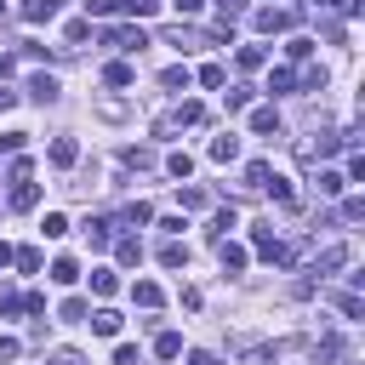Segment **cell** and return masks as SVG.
I'll list each match as a JSON object with an SVG mask.
<instances>
[{
  "label": "cell",
  "instance_id": "1",
  "mask_svg": "<svg viewBox=\"0 0 365 365\" xmlns=\"http://www.w3.org/2000/svg\"><path fill=\"white\" fill-rule=\"evenodd\" d=\"M200 120H205V108H200V103H177L171 114H160V120H154V137H171V131H182V125H200Z\"/></svg>",
  "mask_w": 365,
  "mask_h": 365
},
{
  "label": "cell",
  "instance_id": "2",
  "mask_svg": "<svg viewBox=\"0 0 365 365\" xmlns=\"http://www.w3.org/2000/svg\"><path fill=\"white\" fill-rule=\"evenodd\" d=\"M348 257H354V245H342V240H336V245H325V251L314 257V268H308V274H319V279H325V274L348 268Z\"/></svg>",
  "mask_w": 365,
  "mask_h": 365
},
{
  "label": "cell",
  "instance_id": "3",
  "mask_svg": "<svg viewBox=\"0 0 365 365\" xmlns=\"http://www.w3.org/2000/svg\"><path fill=\"white\" fill-rule=\"evenodd\" d=\"M314 365H348V342H342L336 331H325L319 348H314Z\"/></svg>",
  "mask_w": 365,
  "mask_h": 365
},
{
  "label": "cell",
  "instance_id": "4",
  "mask_svg": "<svg viewBox=\"0 0 365 365\" xmlns=\"http://www.w3.org/2000/svg\"><path fill=\"white\" fill-rule=\"evenodd\" d=\"M251 23H257L262 34H285L297 17H291V11H279V6H262V11H251Z\"/></svg>",
  "mask_w": 365,
  "mask_h": 365
},
{
  "label": "cell",
  "instance_id": "5",
  "mask_svg": "<svg viewBox=\"0 0 365 365\" xmlns=\"http://www.w3.org/2000/svg\"><path fill=\"white\" fill-rule=\"evenodd\" d=\"M217 257H222V274H245V262H251V251L234 240H217Z\"/></svg>",
  "mask_w": 365,
  "mask_h": 365
},
{
  "label": "cell",
  "instance_id": "6",
  "mask_svg": "<svg viewBox=\"0 0 365 365\" xmlns=\"http://www.w3.org/2000/svg\"><path fill=\"white\" fill-rule=\"evenodd\" d=\"M29 97H34V103H57V97H63L57 74H29Z\"/></svg>",
  "mask_w": 365,
  "mask_h": 365
},
{
  "label": "cell",
  "instance_id": "7",
  "mask_svg": "<svg viewBox=\"0 0 365 365\" xmlns=\"http://www.w3.org/2000/svg\"><path fill=\"white\" fill-rule=\"evenodd\" d=\"M251 131H257V137H279V108H274V103L251 108Z\"/></svg>",
  "mask_w": 365,
  "mask_h": 365
},
{
  "label": "cell",
  "instance_id": "8",
  "mask_svg": "<svg viewBox=\"0 0 365 365\" xmlns=\"http://www.w3.org/2000/svg\"><path fill=\"white\" fill-rule=\"evenodd\" d=\"M103 40H108V46H120V51H143V46H148V34H143V29H108Z\"/></svg>",
  "mask_w": 365,
  "mask_h": 365
},
{
  "label": "cell",
  "instance_id": "9",
  "mask_svg": "<svg viewBox=\"0 0 365 365\" xmlns=\"http://www.w3.org/2000/svg\"><path fill=\"white\" fill-rule=\"evenodd\" d=\"M46 154H51V165H63V171H68V165L80 160V143H74V137H51V148H46Z\"/></svg>",
  "mask_w": 365,
  "mask_h": 365
},
{
  "label": "cell",
  "instance_id": "10",
  "mask_svg": "<svg viewBox=\"0 0 365 365\" xmlns=\"http://www.w3.org/2000/svg\"><path fill=\"white\" fill-rule=\"evenodd\" d=\"M131 302H137V308H148V314H154V308H160V302H165V291H160V285H154V279H137V285H131Z\"/></svg>",
  "mask_w": 365,
  "mask_h": 365
},
{
  "label": "cell",
  "instance_id": "11",
  "mask_svg": "<svg viewBox=\"0 0 365 365\" xmlns=\"http://www.w3.org/2000/svg\"><path fill=\"white\" fill-rule=\"evenodd\" d=\"M63 11V0H23V23H51Z\"/></svg>",
  "mask_w": 365,
  "mask_h": 365
},
{
  "label": "cell",
  "instance_id": "12",
  "mask_svg": "<svg viewBox=\"0 0 365 365\" xmlns=\"http://www.w3.org/2000/svg\"><path fill=\"white\" fill-rule=\"evenodd\" d=\"M6 205H11V211H34V205H40V182H17Z\"/></svg>",
  "mask_w": 365,
  "mask_h": 365
},
{
  "label": "cell",
  "instance_id": "13",
  "mask_svg": "<svg viewBox=\"0 0 365 365\" xmlns=\"http://www.w3.org/2000/svg\"><path fill=\"white\" fill-rule=\"evenodd\" d=\"M240 217H234V205H222V211H211V222H205V240H228V228H234Z\"/></svg>",
  "mask_w": 365,
  "mask_h": 365
},
{
  "label": "cell",
  "instance_id": "14",
  "mask_svg": "<svg viewBox=\"0 0 365 365\" xmlns=\"http://www.w3.org/2000/svg\"><path fill=\"white\" fill-rule=\"evenodd\" d=\"M86 325H91V331H97V336H120V325H125V319H120V314H114V308H97V314H91V319H86Z\"/></svg>",
  "mask_w": 365,
  "mask_h": 365
},
{
  "label": "cell",
  "instance_id": "15",
  "mask_svg": "<svg viewBox=\"0 0 365 365\" xmlns=\"http://www.w3.org/2000/svg\"><path fill=\"white\" fill-rule=\"evenodd\" d=\"M165 46H177V51H194V46H200V34H194L188 23H171V29H165Z\"/></svg>",
  "mask_w": 365,
  "mask_h": 365
},
{
  "label": "cell",
  "instance_id": "16",
  "mask_svg": "<svg viewBox=\"0 0 365 365\" xmlns=\"http://www.w3.org/2000/svg\"><path fill=\"white\" fill-rule=\"evenodd\" d=\"M188 80H194V74H188V63H171V68H160V86H165V91H188Z\"/></svg>",
  "mask_w": 365,
  "mask_h": 365
},
{
  "label": "cell",
  "instance_id": "17",
  "mask_svg": "<svg viewBox=\"0 0 365 365\" xmlns=\"http://www.w3.org/2000/svg\"><path fill=\"white\" fill-rule=\"evenodd\" d=\"M268 97H285V91H297V74L291 68H268V86H262Z\"/></svg>",
  "mask_w": 365,
  "mask_h": 365
},
{
  "label": "cell",
  "instance_id": "18",
  "mask_svg": "<svg viewBox=\"0 0 365 365\" xmlns=\"http://www.w3.org/2000/svg\"><path fill=\"white\" fill-rule=\"evenodd\" d=\"M234 154H240V137H234V131H222V137H211V160H217V165H228Z\"/></svg>",
  "mask_w": 365,
  "mask_h": 365
},
{
  "label": "cell",
  "instance_id": "19",
  "mask_svg": "<svg viewBox=\"0 0 365 365\" xmlns=\"http://www.w3.org/2000/svg\"><path fill=\"white\" fill-rule=\"evenodd\" d=\"M314 188H319L325 200H336V194L348 188V177H342V171H331V165H319V182H314Z\"/></svg>",
  "mask_w": 365,
  "mask_h": 365
},
{
  "label": "cell",
  "instance_id": "20",
  "mask_svg": "<svg viewBox=\"0 0 365 365\" xmlns=\"http://www.w3.org/2000/svg\"><path fill=\"white\" fill-rule=\"evenodd\" d=\"M160 268H188V245L182 240H165L160 245Z\"/></svg>",
  "mask_w": 365,
  "mask_h": 365
},
{
  "label": "cell",
  "instance_id": "21",
  "mask_svg": "<svg viewBox=\"0 0 365 365\" xmlns=\"http://www.w3.org/2000/svg\"><path fill=\"white\" fill-rule=\"evenodd\" d=\"M120 165H131V171H148V165H154V148H137V143H131V148H120Z\"/></svg>",
  "mask_w": 365,
  "mask_h": 365
},
{
  "label": "cell",
  "instance_id": "22",
  "mask_svg": "<svg viewBox=\"0 0 365 365\" xmlns=\"http://www.w3.org/2000/svg\"><path fill=\"white\" fill-rule=\"evenodd\" d=\"M165 171L188 182V177H194V154H188V148H177V154H165Z\"/></svg>",
  "mask_w": 365,
  "mask_h": 365
},
{
  "label": "cell",
  "instance_id": "23",
  "mask_svg": "<svg viewBox=\"0 0 365 365\" xmlns=\"http://www.w3.org/2000/svg\"><path fill=\"white\" fill-rule=\"evenodd\" d=\"M86 240H91V245L103 251V245L114 240V222H108V217H91V222H86Z\"/></svg>",
  "mask_w": 365,
  "mask_h": 365
},
{
  "label": "cell",
  "instance_id": "24",
  "mask_svg": "<svg viewBox=\"0 0 365 365\" xmlns=\"http://www.w3.org/2000/svg\"><path fill=\"white\" fill-rule=\"evenodd\" d=\"M91 291H97V297H114V291H120V274H114V268H91Z\"/></svg>",
  "mask_w": 365,
  "mask_h": 365
},
{
  "label": "cell",
  "instance_id": "25",
  "mask_svg": "<svg viewBox=\"0 0 365 365\" xmlns=\"http://www.w3.org/2000/svg\"><path fill=\"white\" fill-rule=\"evenodd\" d=\"M86 314H91V308H86V297H68V302L57 308V319H63V325H86Z\"/></svg>",
  "mask_w": 365,
  "mask_h": 365
},
{
  "label": "cell",
  "instance_id": "26",
  "mask_svg": "<svg viewBox=\"0 0 365 365\" xmlns=\"http://www.w3.org/2000/svg\"><path fill=\"white\" fill-rule=\"evenodd\" d=\"M251 97H257L251 86H228V91H222V103H228V114H240V108H251Z\"/></svg>",
  "mask_w": 365,
  "mask_h": 365
},
{
  "label": "cell",
  "instance_id": "27",
  "mask_svg": "<svg viewBox=\"0 0 365 365\" xmlns=\"http://www.w3.org/2000/svg\"><path fill=\"white\" fill-rule=\"evenodd\" d=\"M148 217H154V205H148V200H131V205L120 211V222H131V228H143Z\"/></svg>",
  "mask_w": 365,
  "mask_h": 365
},
{
  "label": "cell",
  "instance_id": "28",
  "mask_svg": "<svg viewBox=\"0 0 365 365\" xmlns=\"http://www.w3.org/2000/svg\"><path fill=\"white\" fill-rule=\"evenodd\" d=\"M154 354H160V359H177V354H182V336H177V331H160V336H154Z\"/></svg>",
  "mask_w": 365,
  "mask_h": 365
},
{
  "label": "cell",
  "instance_id": "29",
  "mask_svg": "<svg viewBox=\"0 0 365 365\" xmlns=\"http://www.w3.org/2000/svg\"><path fill=\"white\" fill-rule=\"evenodd\" d=\"M63 40H68L63 51H74V46H86V40H91V23H86V17H80V23H68V29H63Z\"/></svg>",
  "mask_w": 365,
  "mask_h": 365
},
{
  "label": "cell",
  "instance_id": "30",
  "mask_svg": "<svg viewBox=\"0 0 365 365\" xmlns=\"http://www.w3.org/2000/svg\"><path fill=\"white\" fill-rule=\"evenodd\" d=\"M262 63H268V51H262V46H240V68H245V74H257Z\"/></svg>",
  "mask_w": 365,
  "mask_h": 365
},
{
  "label": "cell",
  "instance_id": "31",
  "mask_svg": "<svg viewBox=\"0 0 365 365\" xmlns=\"http://www.w3.org/2000/svg\"><path fill=\"white\" fill-rule=\"evenodd\" d=\"M103 80H108V86H131V80H137V68H131V63H108V68H103Z\"/></svg>",
  "mask_w": 365,
  "mask_h": 365
},
{
  "label": "cell",
  "instance_id": "32",
  "mask_svg": "<svg viewBox=\"0 0 365 365\" xmlns=\"http://www.w3.org/2000/svg\"><path fill=\"white\" fill-rule=\"evenodd\" d=\"M262 188H268L279 205H297V194H291V182H285V177H274V171H268V182H262Z\"/></svg>",
  "mask_w": 365,
  "mask_h": 365
},
{
  "label": "cell",
  "instance_id": "33",
  "mask_svg": "<svg viewBox=\"0 0 365 365\" xmlns=\"http://www.w3.org/2000/svg\"><path fill=\"white\" fill-rule=\"evenodd\" d=\"M40 234H46V240H63V234H68V217H63V211H46Z\"/></svg>",
  "mask_w": 365,
  "mask_h": 365
},
{
  "label": "cell",
  "instance_id": "34",
  "mask_svg": "<svg viewBox=\"0 0 365 365\" xmlns=\"http://www.w3.org/2000/svg\"><path fill=\"white\" fill-rule=\"evenodd\" d=\"M114 257H120L125 268H131V262H143V245H137V234H125V240L114 245Z\"/></svg>",
  "mask_w": 365,
  "mask_h": 365
},
{
  "label": "cell",
  "instance_id": "35",
  "mask_svg": "<svg viewBox=\"0 0 365 365\" xmlns=\"http://www.w3.org/2000/svg\"><path fill=\"white\" fill-rule=\"evenodd\" d=\"M51 279H57V285H74V279H80L74 257H57V262H51Z\"/></svg>",
  "mask_w": 365,
  "mask_h": 365
},
{
  "label": "cell",
  "instance_id": "36",
  "mask_svg": "<svg viewBox=\"0 0 365 365\" xmlns=\"http://www.w3.org/2000/svg\"><path fill=\"white\" fill-rule=\"evenodd\" d=\"M160 6H165V0H120V11H125V17H154Z\"/></svg>",
  "mask_w": 365,
  "mask_h": 365
},
{
  "label": "cell",
  "instance_id": "37",
  "mask_svg": "<svg viewBox=\"0 0 365 365\" xmlns=\"http://www.w3.org/2000/svg\"><path fill=\"white\" fill-rule=\"evenodd\" d=\"M285 51H291V63H308V57H314V40H308V34H291Z\"/></svg>",
  "mask_w": 365,
  "mask_h": 365
},
{
  "label": "cell",
  "instance_id": "38",
  "mask_svg": "<svg viewBox=\"0 0 365 365\" xmlns=\"http://www.w3.org/2000/svg\"><path fill=\"white\" fill-rule=\"evenodd\" d=\"M268 171H274L268 160H251V165H245V188H262V182H268Z\"/></svg>",
  "mask_w": 365,
  "mask_h": 365
},
{
  "label": "cell",
  "instance_id": "39",
  "mask_svg": "<svg viewBox=\"0 0 365 365\" xmlns=\"http://www.w3.org/2000/svg\"><path fill=\"white\" fill-rule=\"evenodd\" d=\"M177 200H182L188 211H205V205H211V194H205V188H177Z\"/></svg>",
  "mask_w": 365,
  "mask_h": 365
},
{
  "label": "cell",
  "instance_id": "40",
  "mask_svg": "<svg viewBox=\"0 0 365 365\" xmlns=\"http://www.w3.org/2000/svg\"><path fill=\"white\" fill-rule=\"evenodd\" d=\"M11 262H17L23 274H40V251H34V245H23V251H11Z\"/></svg>",
  "mask_w": 365,
  "mask_h": 365
},
{
  "label": "cell",
  "instance_id": "41",
  "mask_svg": "<svg viewBox=\"0 0 365 365\" xmlns=\"http://www.w3.org/2000/svg\"><path fill=\"white\" fill-rule=\"evenodd\" d=\"M11 314H23V297L11 285H0V319H11Z\"/></svg>",
  "mask_w": 365,
  "mask_h": 365
},
{
  "label": "cell",
  "instance_id": "42",
  "mask_svg": "<svg viewBox=\"0 0 365 365\" xmlns=\"http://www.w3.org/2000/svg\"><path fill=\"white\" fill-rule=\"evenodd\" d=\"M194 80H200V86H211V91H217V86H222V80H228V74H222V63H205V68H200V74H194Z\"/></svg>",
  "mask_w": 365,
  "mask_h": 365
},
{
  "label": "cell",
  "instance_id": "43",
  "mask_svg": "<svg viewBox=\"0 0 365 365\" xmlns=\"http://www.w3.org/2000/svg\"><path fill=\"white\" fill-rule=\"evenodd\" d=\"M336 308H342L348 319H359V314H365V302H359V291H342V297H336Z\"/></svg>",
  "mask_w": 365,
  "mask_h": 365
},
{
  "label": "cell",
  "instance_id": "44",
  "mask_svg": "<svg viewBox=\"0 0 365 365\" xmlns=\"http://www.w3.org/2000/svg\"><path fill=\"white\" fill-rule=\"evenodd\" d=\"M91 17H120V0H86Z\"/></svg>",
  "mask_w": 365,
  "mask_h": 365
},
{
  "label": "cell",
  "instance_id": "45",
  "mask_svg": "<svg viewBox=\"0 0 365 365\" xmlns=\"http://www.w3.org/2000/svg\"><path fill=\"white\" fill-rule=\"evenodd\" d=\"M97 114H103V120H125V103H120V97H103Z\"/></svg>",
  "mask_w": 365,
  "mask_h": 365
},
{
  "label": "cell",
  "instance_id": "46",
  "mask_svg": "<svg viewBox=\"0 0 365 365\" xmlns=\"http://www.w3.org/2000/svg\"><path fill=\"white\" fill-rule=\"evenodd\" d=\"M359 217H365V200L348 194V200H342V222H359Z\"/></svg>",
  "mask_w": 365,
  "mask_h": 365
},
{
  "label": "cell",
  "instance_id": "47",
  "mask_svg": "<svg viewBox=\"0 0 365 365\" xmlns=\"http://www.w3.org/2000/svg\"><path fill=\"white\" fill-rule=\"evenodd\" d=\"M23 137H29V131H0V154H17V148H23Z\"/></svg>",
  "mask_w": 365,
  "mask_h": 365
},
{
  "label": "cell",
  "instance_id": "48",
  "mask_svg": "<svg viewBox=\"0 0 365 365\" xmlns=\"http://www.w3.org/2000/svg\"><path fill=\"white\" fill-rule=\"evenodd\" d=\"M46 365H86V354H74V348H57Z\"/></svg>",
  "mask_w": 365,
  "mask_h": 365
},
{
  "label": "cell",
  "instance_id": "49",
  "mask_svg": "<svg viewBox=\"0 0 365 365\" xmlns=\"http://www.w3.org/2000/svg\"><path fill=\"white\" fill-rule=\"evenodd\" d=\"M29 171H34V165H29L23 154H11V182H29Z\"/></svg>",
  "mask_w": 365,
  "mask_h": 365
},
{
  "label": "cell",
  "instance_id": "50",
  "mask_svg": "<svg viewBox=\"0 0 365 365\" xmlns=\"http://www.w3.org/2000/svg\"><path fill=\"white\" fill-rule=\"evenodd\" d=\"M114 365H137V348H131V342H120V348H114Z\"/></svg>",
  "mask_w": 365,
  "mask_h": 365
},
{
  "label": "cell",
  "instance_id": "51",
  "mask_svg": "<svg viewBox=\"0 0 365 365\" xmlns=\"http://www.w3.org/2000/svg\"><path fill=\"white\" fill-rule=\"evenodd\" d=\"M17 348H23L17 336H0V365H6V359H17Z\"/></svg>",
  "mask_w": 365,
  "mask_h": 365
},
{
  "label": "cell",
  "instance_id": "52",
  "mask_svg": "<svg viewBox=\"0 0 365 365\" xmlns=\"http://www.w3.org/2000/svg\"><path fill=\"white\" fill-rule=\"evenodd\" d=\"M217 11H222V17H228V23H234V17H240V11H245V0H217Z\"/></svg>",
  "mask_w": 365,
  "mask_h": 365
},
{
  "label": "cell",
  "instance_id": "53",
  "mask_svg": "<svg viewBox=\"0 0 365 365\" xmlns=\"http://www.w3.org/2000/svg\"><path fill=\"white\" fill-rule=\"evenodd\" d=\"M6 108H17V91H11V86H0V114H6Z\"/></svg>",
  "mask_w": 365,
  "mask_h": 365
},
{
  "label": "cell",
  "instance_id": "54",
  "mask_svg": "<svg viewBox=\"0 0 365 365\" xmlns=\"http://www.w3.org/2000/svg\"><path fill=\"white\" fill-rule=\"evenodd\" d=\"M188 365H222V359H217V354H205V348H200V354H188Z\"/></svg>",
  "mask_w": 365,
  "mask_h": 365
},
{
  "label": "cell",
  "instance_id": "55",
  "mask_svg": "<svg viewBox=\"0 0 365 365\" xmlns=\"http://www.w3.org/2000/svg\"><path fill=\"white\" fill-rule=\"evenodd\" d=\"M200 6H205V0H177V11H182V17H194Z\"/></svg>",
  "mask_w": 365,
  "mask_h": 365
},
{
  "label": "cell",
  "instance_id": "56",
  "mask_svg": "<svg viewBox=\"0 0 365 365\" xmlns=\"http://www.w3.org/2000/svg\"><path fill=\"white\" fill-rule=\"evenodd\" d=\"M6 262H11V245H6V240H0V268H6Z\"/></svg>",
  "mask_w": 365,
  "mask_h": 365
},
{
  "label": "cell",
  "instance_id": "57",
  "mask_svg": "<svg viewBox=\"0 0 365 365\" xmlns=\"http://www.w3.org/2000/svg\"><path fill=\"white\" fill-rule=\"evenodd\" d=\"M6 68H11V57H6V51H0V74H6Z\"/></svg>",
  "mask_w": 365,
  "mask_h": 365
},
{
  "label": "cell",
  "instance_id": "58",
  "mask_svg": "<svg viewBox=\"0 0 365 365\" xmlns=\"http://www.w3.org/2000/svg\"><path fill=\"white\" fill-rule=\"evenodd\" d=\"M0 11H6V0H0Z\"/></svg>",
  "mask_w": 365,
  "mask_h": 365
}]
</instances>
